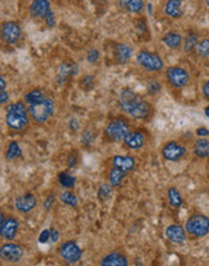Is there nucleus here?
<instances>
[{
  "mask_svg": "<svg viewBox=\"0 0 209 266\" xmlns=\"http://www.w3.org/2000/svg\"><path fill=\"white\" fill-rule=\"evenodd\" d=\"M72 2H74V3H78V2H80V0H72Z\"/></svg>",
  "mask_w": 209,
  "mask_h": 266,
  "instance_id": "nucleus-47",
  "label": "nucleus"
},
{
  "mask_svg": "<svg viewBox=\"0 0 209 266\" xmlns=\"http://www.w3.org/2000/svg\"><path fill=\"white\" fill-rule=\"evenodd\" d=\"M44 21H45L46 26H47L48 28H54V27L56 26V16H55L54 11H51L50 14H48L47 16H46V18H45Z\"/></svg>",
  "mask_w": 209,
  "mask_h": 266,
  "instance_id": "nucleus-36",
  "label": "nucleus"
},
{
  "mask_svg": "<svg viewBox=\"0 0 209 266\" xmlns=\"http://www.w3.org/2000/svg\"><path fill=\"white\" fill-rule=\"evenodd\" d=\"M30 119L36 124H44L55 114L56 104L50 96H46L44 99L39 100L34 104L27 105Z\"/></svg>",
  "mask_w": 209,
  "mask_h": 266,
  "instance_id": "nucleus-3",
  "label": "nucleus"
},
{
  "mask_svg": "<svg viewBox=\"0 0 209 266\" xmlns=\"http://www.w3.org/2000/svg\"><path fill=\"white\" fill-rule=\"evenodd\" d=\"M99 2H108V0H99Z\"/></svg>",
  "mask_w": 209,
  "mask_h": 266,
  "instance_id": "nucleus-48",
  "label": "nucleus"
},
{
  "mask_svg": "<svg viewBox=\"0 0 209 266\" xmlns=\"http://www.w3.org/2000/svg\"><path fill=\"white\" fill-rule=\"evenodd\" d=\"M204 4H205V6H208L209 8V0H204Z\"/></svg>",
  "mask_w": 209,
  "mask_h": 266,
  "instance_id": "nucleus-46",
  "label": "nucleus"
},
{
  "mask_svg": "<svg viewBox=\"0 0 209 266\" xmlns=\"http://www.w3.org/2000/svg\"><path fill=\"white\" fill-rule=\"evenodd\" d=\"M29 113L24 102H16L6 107L5 122L10 130L22 131L29 124Z\"/></svg>",
  "mask_w": 209,
  "mask_h": 266,
  "instance_id": "nucleus-2",
  "label": "nucleus"
},
{
  "mask_svg": "<svg viewBox=\"0 0 209 266\" xmlns=\"http://www.w3.org/2000/svg\"><path fill=\"white\" fill-rule=\"evenodd\" d=\"M167 196L168 201H170V204L174 208H179V207L183 204V197H181L180 191L178 190L177 188L174 186H171L167 191Z\"/></svg>",
  "mask_w": 209,
  "mask_h": 266,
  "instance_id": "nucleus-28",
  "label": "nucleus"
},
{
  "mask_svg": "<svg viewBox=\"0 0 209 266\" xmlns=\"http://www.w3.org/2000/svg\"><path fill=\"white\" fill-rule=\"evenodd\" d=\"M0 90H6V81H5V79H4V76H2V78H0Z\"/></svg>",
  "mask_w": 209,
  "mask_h": 266,
  "instance_id": "nucleus-44",
  "label": "nucleus"
},
{
  "mask_svg": "<svg viewBox=\"0 0 209 266\" xmlns=\"http://www.w3.org/2000/svg\"><path fill=\"white\" fill-rule=\"evenodd\" d=\"M18 228H20V223H18V220L15 218H9L5 222V224L0 228L2 236L5 237L6 240H14L17 235Z\"/></svg>",
  "mask_w": 209,
  "mask_h": 266,
  "instance_id": "nucleus-21",
  "label": "nucleus"
},
{
  "mask_svg": "<svg viewBox=\"0 0 209 266\" xmlns=\"http://www.w3.org/2000/svg\"><path fill=\"white\" fill-rule=\"evenodd\" d=\"M54 202H55V196H48L44 202V208L46 210H50L51 207L54 206Z\"/></svg>",
  "mask_w": 209,
  "mask_h": 266,
  "instance_id": "nucleus-40",
  "label": "nucleus"
},
{
  "mask_svg": "<svg viewBox=\"0 0 209 266\" xmlns=\"http://www.w3.org/2000/svg\"><path fill=\"white\" fill-rule=\"evenodd\" d=\"M74 70H76V68L74 66H67V64H63L62 68L60 69V73L57 75V80L60 81V84H63L64 81L68 80L69 76L74 74Z\"/></svg>",
  "mask_w": 209,
  "mask_h": 266,
  "instance_id": "nucleus-31",
  "label": "nucleus"
},
{
  "mask_svg": "<svg viewBox=\"0 0 209 266\" xmlns=\"http://www.w3.org/2000/svg\"><path fill=\"white\" fill-rule=\"evenodd\" d=\"M113 167L128 173L136 168V160L130 155H116L113 157Z\"/></svg>",
  "mask_w": 209,
  "mask_h": 266,
  "instance_id": "nucleus-16",
  "label": "nucleus"
},
{
  "mask_svg": "<svg viewBox=\"0 0 209 266\" xmlns=\"http://www.w3.org/2000/svg\"><path fill=\"white\" fill-rule=\"evenodd\" d=\"M58 182L63 188L67 189H73L74 185H75V178L68 172H61L58 174Z\"/></svg>",
  "mask_w": 209,
  "mask_h": 266,
  "instance_id": "nucleus-30",
  "label": "nucleus"
},
{
  "mask_svg": "<svg viewBox=\"0 0 209 266\" xmlns=\"http://www.w3.org/2000/svg\"><path fill=\"white\" fill-rule=\"evenodd\" d=\"M36 197L33 194H24L18 196L16 200H15V207L18 212L21 213H29L30 210H33L36 207Z\"/></svg>",
  "mask_w": 209,
  "mask_h": 266,
  "instance_id": "nucleus-13",
  "label": "nucleus"
},
{
  "mask_svg": "<svg viewBox=\"0 0 209 266\" xmlns=\"http://www.w3.org/2000/svg\"><path fill=\"white\" fill-rule=\"evenodd\" d=\"M124 143L131 150H137V149H140L145 143V136L139 131H130L127 136L125 137Z\"/></svg>",
  "mask_w": 209,
  "mask_h": 266,
  "instance_id": "nucleus-17",
  "label": "nucleus"
},
{
  "mask_svg": "<svg viewBox=\"0 0 209 266\" xmlns=\"http://www.w3.org/2000/svg\"><path fill=\"white\" fill-rule=\"evenodd\" d=\"M50 240H51V231L47 230V229H45V230L41 231V234H40L39 242L44 244V243H47Z\"/></svg>",
  "mask_w": 209,
  "mask_h": 266,
  "instance_id": "nucleus-37",
  "label": "nucleus"
},
{
  "mask_svg": "<svg viewBox=\"0 0 209 266\" xmlns=\"http://www.w3.org/2000/svg\"><path fill=\"white\" fill-rule=\"evenodd\" d=\"M9 100V94L6 92V90H0V103L2 105H5Z\"/></svg>",
  "mask_w": 209,
  "mask_h": 266,
  "instance_id": "nucleus-41",
  "label": "nucleus"
},
{
  "mask_svg": "<svg viewBox=\"0 0 209 266\" xmlns=\"http://www.w3.org/2000/svg\"><path fill=\"white\" fill-rule=\"evenodd\" d=\"M164 12L166 16L174 18H180L183 16V0H167L164 5Z\"/></svg>",
  "mask_w": 209,
  "mask_h": 266,
  "instance_id": "nucleus-19",
  "label": "nucleus"
},
{
  "mask_svg": "<svg viewBox=\"0 0 209 266\" xmlns=\"http://www.w3.org/2000/svg\"><path fill=\"white\" fill-rule=\"evenodd\" d=\"M193 155L198 158L209 157V139L197 138L193 142Z\"/></svg>",
  "mask_w": 209,
  "mask_h": 266,
  "instance_id": "nucleus-24",
  "label": "nucleus"
},
{
  "mask_svg": "<svg viewBox=\"0 0 209 266\" xmlns=\"http://www.w3.org/2000/svg\"><path fill=\"white\" fill-rule=\"evenodd\" d=\"M119 6L127 14H140L144 10V0H119Z\"/></svg>",
  "mask_w": 209,
  "mask_h": 266,
  "instance_id": "nucleus-20",
  "label": "nucleus"
},
{
  "mask_svg": "<svg viewBox=\"0 0 209 266\" xmlns=\"http://www.w3.org/2000/svg\"><path fill=\"white\" fill-rule=\"evenodd\" d=\"M58 238H60V232H58L57 230H52L51 231V241L52 242H57Z\"/></svg>",
  "mask_w": 209,
  "mask_h": 266,
  "instance_id": "nucleus-43",
  "label": "nucleus"
},
{
  "mask_svg": "<svg viewBox=\"0 0 209 266\" xmlns=\"http://www.w3.org/2000/svg\"><path fill=\"white\" fill-rule=\"evenodd\" d=\"M76 164H78V157H76V155H70V157L68 160V167L69 168L75 167Z\"/></svg>",
  "mask_w": 209,
  "mask_h": 266,
  "instance_id": "nucleus-42",
  "label": "nucleus"
},
{
  "mask_svg": "<svg viewBox=\"0 0 209 266\" xmlns=\"http://www.w3.org/2000/svg\"><path fill=\"white\" fill-rule=\"evenodd\" d=\"M127 264V258H126L124 254L118 252L110 253V254L106 255L102 259V261H100V265L103 266H126Z\"/></svg>",
  "mask_w": 209,
  "mask_h": 266,
  "instance_id": "nucleus-23",
  "label": "nucleus"
},
{
  "mask_svg": "<svg viewBox=\"0 0 209 266\" xmlns=\"http://www.w3.org/2000/svg\"><path fill=\"white\" fill-rule=\"evenodd\" d=\"M196 134H197L199 138H207L209 136V130L203 126L198 127L197 130H196Z\"/></svg>",
  "mask_w": 209,
  "mask_h": 266,
  "instance_id": "nucleus-38",
  "label": "nucleus"
},
{
  "mask_svg": "<svg viewBox=\"0 0 209 266\" xmlns=\"http://www.w3.org/2000/svg\"><path fill=\"white\" fill-rule=\"evenodd\" d=\"M46 96H47V94H46L42 90H40V88H33V90L24 93L23 102L26 103L27 105L34 104V103L39 102V100L44 99Z\"/></svg>",
  "mask_w": 209,
  "mask_h": 266,
  "instance_id": "nucleus-25",
  "label": "nucleus"
},
{
  "mask_svg": "<svg viewBox=\"0 0 209 266\" xmlns=\"http://www.w3.org/2000/svg\"><path fill=\"white\" fill-rule=\"evenodd\" d=\"M86 58H87L88 62L92 64L97 63L98 61H99V51H98L97 48H90L87 55H86Z\"/></svg>",
  "mask_w": 209,
  "mask_h": 266,
  "instance_id": "nucleus-34",
  "label": "nucleus"
},
{
  "mask_svg": "<svg viewBox=\"0 0 209 266\" xmlns=\"http://www.w3.org/2000/svg\"><path fill=\"white\" fill-rule=\"evenodd\" d=\"M162 156L167 161H179L186 154V148L181 143L171 140L167 142L162 148Z\"/></svg>",
  "mask_w": 209,
  "mask_h": 266,
  "instance_id": "nucleus-10",
  "label": "nucleus"
},
{
  "mask_svg": "<svg viewBox=\"0 0 209 266\" xmlns=\"http://www.w3.org/2000/svg\"><path fill=\"white\" fill-rule=\"evenodd\" d=\"M195 52L199 58H202V60H207V58H209V38L208 36L202 38L201 40H199Z\"/></svg>",
  "mask_w": 209,
  "mask_h": 266,
  "instance_id": "nucleus-29",
  "label": "nucleus"
},
{
  "mask_svg": "<svg viewBox=\"0 0 209 266\" xmlns=\"http://www.w3.org/2000/svg\"><path fill=\"white\" fill-rule=\"evenodd\" d=\"M166 80L172 87L175 90H180V88L185 87L190 82L191 75L185 68L179 66H171L165 70Z\"/></svg>",
  "mask_w": 209,
  "mask_h": 266,
  "instance_id": "nucleus-6",
  "label": "nucleus"
},
{
  "mask_svg": "<svg viewBox=\"0 0 209 266\" xmlns=\"http://www.w3.org/2000/svg\"><path fill=\"white\" fill-rule=\"evenodd\" d=\"M146 88H147V92H149V94H156L161 91V84H159L158 81L152 80V81L147 82Z\"/></svg>",
  "mask_w": 209,
  "mask_h": 266,
  "instance_id": "nucleus-35",
  "label": "nucleus"
},
{
  "mask_svg": "<svg viewBox=\"0 0 209 266\" xmlns=\"http://www.w3.org/2000/svg\"><path fill=\"white\" fill-rule=\"evenodd\" d=\"M120 104L125 113L136 120H145L151 114V104L131 88H124L121 91Z\"/></svg>",
  "mask_w": 209,
  "mask_h": 266,
  "instance_id": "nucleus-1",
  "label": "nucleus"
},
{
  "mask_svg": "<svg viewBox=\"0 0 209 266\" xmlns=\"http://www.w3.org/2000/svg\"><path fill=\"white\" fill-rule=\"evenodd\" d=\"M61 201L63 203L68 204L70 207H76L78 206V198H76L75 195L70 191H64L61 194Z\"/></svg>",
  "mask_w": 209,
  "mask_h": 266,
  "instance_id": "nucleus-32",
  "label": "nucleus"
},
{
  "mask_svg": "<svg viewBox=\"0 0 209 266\" xmlns=\"http://www.w3.org/2000/svg\"><path fill=\"white\" fill-rule=\"evenodd\" d=\"M126 176H127V173L124 172V171L114 167L113 170L109 172V184L112 185L113 188L120 186L122 184V182H124Z\"/></svg>",
  "mask_w": 209,
  "mask_h": 266,
  "instance_id": "nucleus-27",
  "label": "nucleus"
},
{
  "mask_svg": "<svg viewBox=\"0 0 209 266\" xmlns=\"http://www.w3.org/2000/svg\"><path fill=\"white\" fill-rule=\"evenodd\" d=\"M202 96L204 97V99L209 100V79L204 82L203 86H202Z\"/></svg>",
  "mask_w": 209,
  "mask_h": 266,
  "instance_id": "nucleus-39",
  "label": "nucleus"
},
{
  "mask_svg": "<svg viewBox=\"0 0 209 266\" xmlns=\"http://www.w3.org/2000/svg\"><path fill=\"white\" fill-rule=\"evenodd\" d=\"M24 254V249L20 244H15V243H5L2 246V249H0V256H2V260L11 262H17L22 258Z\"/></svg>",
  "mask_w": 209,
  "mask_h": 266,
  "instance_id": "nucleus-11",
  "label": "nucleus"
},
{
  "mask_svg": "<svg viewBox=\"0 0 209 266\" xmlns=\"http://www.w3.org/2000/svg\"><path fill=\"white\" fill-rule=\"evenodd\" d=\"M137 63L147 73H160L165 69V62L159 54L149 50H140L137 54Z\"/></svg>",
  "mask_w": 209,
  "mask_h": 266,
  "instance_id": "nucleus-4",
  "label": "nucleus"
},
{
  "mask_svg": "<svg viewBox=\"0 0 209 266\" xmlns=\"http://www.w3.org/2000/svg\"><path fill=\"white\" fill-rule=\"evenodd\" d=\"M112 188L113 186L110 184H103L98 190V198L100 201H106L112 196Z\"/></svg>",
  "mask_w": 209,
  "mask_h": 266,
  "instance_id": "nucleus-33",
  "label": "nucleus"
},
{
  "mask_svg": "<svg viewBox=\"0 0 209 266\" xmlns=\"http://www.w3.org/2000/svg\"><path fill=\"white\" fill-rule=\"evenodd\" d=\"M203 113H204V116H205V118H208V119H209V104L204 107Z\"/></svg>",
  "mask_w": 209,
  "mask_h": 266,
  "instance_id": "nucleus-45",
  "label": "nucleus"
},
{
  "mask_svg": "<svg viewBox=\"0 0 209 266\" xmlns=\"http://www.w3.org/2000/svg\"><path fill=\"white\" fill-rule=\"evenodd\" d=\"M185 230L195 238L205 237L209 234V218L201 213L193 214L185 223Z\"/></svg>",
  "mask_w": 209,
  "mask_h": 266,
  "instance_id": "nucleus-5",
  "label": "nucleus"
},
{
  "mask_svg": "<svg viewBox=\"0 0 209 266\" xmlns=\"http://www.w3.org/2000/svg\"><path fill=\"white\" fill-rule=\"evenodd\" d=\"M60 255L64 261L68 264H76L80 261L82 256V252L80 247L74 241H67L61 244L60 247Z\"/></svg>",
  "mask_w": 209,
  "mask_h": 266,
  "instance_id": "nucleus-9",
  "label": "nucleus"
},
{
  "mask_svg": "<svg viewBox=\"0 0 209 266\" xmlns=\"http://www.w3.org/2000/svg\"><path fill=\"white\" fill-rule=\"evenodd\" d=\"M130 132V126L128 122L122 118L113 119L112 121L108 122L106 127L107 138L112 142H121Z\"/></svg>",
  "mask_w": 209,
  "mask_h": 266,
  "instance_id": "nucleus-7",
  "label": "nucleus"
},
{
  "mask_svg": "<svg viewBox=\"0 0 209 266\" xmlns=\"http://www.w3.org/2000/svg\"><path fill=\"white\" fill-rule=\"evenodd\" d=\"M186 230L181 225H170L166 229V236L172 243L183 244L186 241Z\"/></svg>",
  "mask_w": 209,
  "mask_h": 266,
  "instance_id": "nucleus-15",
  "label": "nucleus"
},
{
  "mask_svg": "<svg viewBox=\"0 0 209 266\" xmlns=\"http://www.w3.org/2000/svg\"><path fill=\"white\" fill-rule=\"evenodd\" d=\"M201 40L199 34L195 30H191L187 34L184 36V42H183V50L185 54H192L196 51L198 42Z\"/></svg>",
  "mask_w": 209,
  "mask_h": 266,
  "instance_id": "nucleus-22",
  "label": "nucleus"
},
{
  "mask_svg": "<svg viewBox=\"0 0 209 266\" xmlns=\"http://www.w3.org/2000/svg\"><path fill=\"white\" fill-rule=\"evenodd\" d=\"M162 42L171 50H179L183 46L184 36L180 33L175 32V30H170L162 36Z\"/></svg>",
  "mask_w": 209,
  "mask_h": 266,
  "instance_id": "nucleus-18",
  "label": "nucleus"
},
{
  "mask_svg": "<svg viewBox=\"0 0 209 266\" xmlns=\"http://www.w3.org/2000/svg\"><path fill=\"white\" fill-rule=\"evenodd\" d=\"M21 155H22V149L18 145V143L15 142V140L9 143L8 148H6L5 157L8 158L9 161H15L17 160V158H20Z\"/></svg>",
  "mask_w": 209,
  "mask_h": 266,
  "instance_id": "nucleus-26",
  "label": "nucleus"
},
{
  "mask_svg": "<svg viewBox=\"0 0 209 266\" xmlns=\"http://www.w3.org/2000/svg\"><path fill=\"white\" fill-rule=\"evenodd\" d=\"M22 36V27L16 21H6L2 24V39L5 44L16 45Z\"/></svg>",
  "mask_w": 209,
  "mask_h": 266,
  "instance_id": "nucleus-8",
  "label": "nucleus"
},
{
  "mask_svg": "<svg viewBox=\"0 0 209 266\" xmlns=\"http://www.w3.org/2000/svg\"><path fill=\"white\" fill-rule=\"evenodd\" d=\"M132 55H133L132 47L130 45L124 44V42L122 44H116L115 47H114V61L119 66L127 63L131 60Z\"/></svg>",
  "mask_w": 209,
  "mask_h": 266,
  "instance_id": "nucleus-14",
  "label": "nucleus"
},
{
  "mask_svg": "<svg viewBox=\"0 0 209 266\" xmlns=\"http://www.w3.org/2000/svg\"><path fill=\"white\" fill-rule=\"evenodd\" d=\"M29 16L34 20H45L52 11L50 0H33L29 5Z\"/></svg>",
  "mask_w": 209,
  "mask_h": 266,
  "instance_id": "nucleus-12",
  "label": "nucleus"
}]
</instances>
